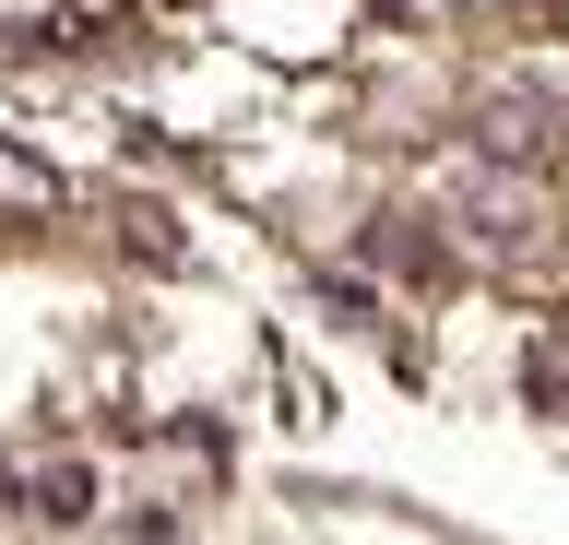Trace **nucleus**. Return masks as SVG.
<instances>
[{
  "label": "nucleus",
  "mask_w": 569,
  "mask_h": 545,
  "mask_svg": "<svg viewBox=\"0 0 569 545\" xmlns=\"http://www.w3.org/2000/svg\"><path fill=\"white\" fill-rule=\"evenodd\" d=\"M391 12H451V0H391Z\"/></svg>",
  "instance_id": "obj_2"
},
{
  "label": "nucleus",
  "mask_w": 569,
  "mask_h": 545,
  "mask_svg": "<svg viewBox=\"0 0 569 545\" xmlns=\"http://www.w3.org/2000/svg\"><path fill=\"white\" fill-rule=\"evenodd\" d=\"M238 37H261V48H297V60H320V48L345 37V0H238Z\"/></svg>",
  "instance_id": "obj_1"
},
{
  "label": "nucleus",
  "mask_w": 569,
  "mask_h": 545,
  "mask_svg": "<svg viewBox=\"0 0 569 545\" xmlns=\"http://www.w3.org/2000/svg\"><path fill=\"white\" fill-rule=\"evenodd\" d=\"M12 12H36V0H12Z\"/></svg>",
  "instance_id": "obj_3"
}]
</instances>
